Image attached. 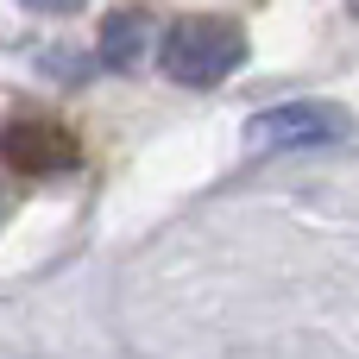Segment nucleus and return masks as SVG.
I'll return each instance as SVG.
<instances>
[{"label":"nucleus","mask_w":359,"mask_h":359,"mask_svg":"<svg viewBox=\"0 0 359 359\" xmlns=\"http://www.w3.org/2000/svg\"><path fill=\"white\" fill-rule=\"evenodd\" d=\"M353 13H359V0H353Z\"/></svg>","instance_id":"423d86ee"},{"label":"nucleus","mask_w":359,"mask_h":359,"mask_svg":"<svg viewBox=\"0 0 359 359\" xmlns=\"http://www.w3.org/2000/svg\"><path fill=\"white\" fill-rule=\"evenodd\" d=\"M240 63H246V25L221 13H189L158 44V69L177 88H221Z\"/></svg>","instance_id":"f257e3e1"},{"label":"nucleus","mask_w":359,"mask_h":359,"mask_svg":"<svg viewBox=\"0 0 359 359\" xmlns=\"http://www.w3.org/2000/svg\"><path fill=\"white\" fill-rule=\"evenodd\" d=\"M0 158H6L19 177H57V170H69L82 151H76V139H69L57 120H13V126L0 133Z\"/></svg>","instance_id":"7ed1b4c3"},{"label":"nucleus","mask_w":359,"mask_h":359,"mask_svg":"<svg viewBox=\"0 0 359 359\" xmlns=\"http://www.w3.org/2000/svg\"><path fill=\"white\" fill-rule=\"evenodd\" d=\"M145 50H151V13L145 6L107 13V25H101V63L107 69H139Z\"/></svg>","instance_id":"20e7f679"},{"label":"nucleus","mask_w":359,"mask_h":359,"mask_svg":"<svg viewBox=\"0 0 359 359\" xmlns=\"http://www.w3.org/2000/svg\"><path fill=\"white\" fill-rule=\"evenodd\" d=\"M353 133V114L341 101H278L246 120V151H309V145H341Z\"/></svg>","instance_id":"f03ea898"},{"label":"nucleus","mask_w":359,"mask_h":359,"mask_svg":"<svg viewBox=\"0 0 359 359\" xmlns=\"http://www.w3.org/2000/svg\"><path fill=\"white\" fill-rule=\"evenodd\" d=\"M19 6H32V13H76L82 0H19Z\"/></svg>","instance_id":"39448f33"}]
</instances>
